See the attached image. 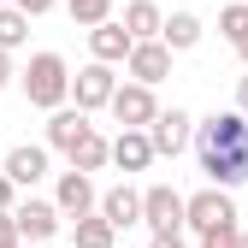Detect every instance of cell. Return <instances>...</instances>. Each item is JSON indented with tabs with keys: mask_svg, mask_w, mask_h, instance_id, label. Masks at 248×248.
<instances>
[{
	"mask_svg": "<svg viewBox=\"0 0 248 248\" xmlns=\"http://www.w3.org/2000/svg\"><path fill=\"white\" fill-rule=\"evenodd\" d=\"M195 160H201L207 183H219V189L248 183V112L242 107L213 112V118L195 124Z\"/></svg>",
	"mask_w": 248,
	"mask_h": 248,
	"instance_id": "obj_1",
	"label": "cell"
},
{
	"mask_svg": "<svg viewBox=\"0 0 248 248\" xmlns=\"http://www.w3.org/2000/svg\"><path fill=\"white\" fill-rule=\"evenodd\" d=\"M18 83H24V101H30V107H42V112H53V107H65V101H71V65H65L53 47L30 53V65L18 71Z\"/></svg>",
	"mask_w": 248,
	"mask_h": 248,
	"instance_id": "obj_2",
	"label": "cell"
},
{
	"mask_svg": "<svg viewBox=\"0 0 248 248\" xmlns=\"http://www.w3.org/2000/svg\"><path fill=\"white\" fill-rule=\"evenodd\" d=\"M142 225L148 231H183L189 225V195H177L171 183H148L142 189Z\"/></svg>",
	"mask_w": 248,
	"mask_h": 248,
	"instance_id": "obj_3",
	"label": "cell"
},
{
	"mask_svg": "<svg viewBox=\"0 0 248 248\" xmlns=\"http://www.w3.org/2000/svg\"><path fill=\"white\" fill-rule=\"evenodd\" d=\"M124 130H148L154 118H160V101H154V83H118V95H112V107H107Z\"/></svg>",
	"mask_w": 248,
	"mask_h": 248,
	"instance_id": "obj_4",
	"label": "cell"
},
{
	"mask_svg": "<svg viewBox=\"0 0 248 248\" xmlns=\"http://www.w3.org/2000/svg\"><path fill=\"white\" fill-rule=\"evenodd\" d=\"M112 95H118V77H112V65H107V59H89V65L71 77V101H77L83 112L112 107Z\"/></svg>",
	"mask_w": 248,
	"mask_h": 248,
	"instance_id": "obj_5",
	"label": "cell"
},
{
	"mask_svg": "<svg viewBox=\"0 0 248 248\" xmlns=\"http://www.w3.org/2000/svg\"><path fill=\"white\" fill-rule=\"evenodd\" d=\"M53 201H59V213L65 219H83V213H95L101 207V189H95V177L89 171H59V183H53Z\"/></svg>",
	"mask_w": 248,
	"mask_h": 248,
	"instance_id": "obj_6",
	"label": "cell"
},
{
	"mask_svg": "<svg viewBox=\"0 0 248 248\" xmlns=\"http://www.w3.org/2000/svg\"><path fill=\"white\" fill-rule=\"evenodd\" d=\"M148 136H154V148H160V160H177V154L195 142V118L183 112V107H171V112H160V118L148 124Z\"/></svg>",
	"mask_w": 248,
	"mask_h": 248,
	"instance_id": "obj_7",
	"label": "cell"
},
{
	"mask_svg": "<svg viewBox=\"0 0 248 248\" xmlns=\"http://www.w3.org/2000/svg\"><path fill=\"white\" fill-rule=\"evenodd\" d=\"M12 219H18V231H24V242H47V236H59V225H65V213H59V201H18L12 207Z\"/></svg>",
	"mask_w": 248,
	"mask_h": 248,
	"instance_id": "obj_8",
	"label": "cell"
},
{
	"mask_svg": "<svg viewBox=\"0 0 248 248\" xmlns=\"http://www.w3.org/2000/svg\"><path fill=\"white\" fill-rule=\"evenodd\" d=\"M225 219H236V201H231V189L207 183L201 195H189V231H195V236H201V231H213V225H225Z\"/></svg>",
	"mask_w": 248,
	"mask_h": 248,
	"instance_id": "obj_9",
	"label": "cell"
},
{
	"mask_svg": "<svg viewBox=\"0 0 248 248\" xmlns=\"http://www.w3.org/2000/svg\"><path fill=\"white\" fill-rule=\"evenodd\" d=\"M124 71H130L136 83H166L171 77V47L154 36V42H136L130 47V59H124Z\"/></svg>",
	"mask_w": 248,
	"mask_h": 248,
	"instance_id": "obj_10",
	"label": "cell"
},
{
	"mask_svg": "<svg viewBox=\"0 0 248 248\" xmlns=\"http://www.w3.org/2000/svg\"><path fill=\"white\" fill-rule=\"evenodd\" d=\"M89 130H95V124H89L83 107H53V112H47V148H59L65 160H71V148H77Z\"/></svg>",
	"mask_w": 248,
	"mask_h": 248,
	"instance_id": "obj_11",
	"label": "cell"
},
{
	"mask_svg": "<svg viewBox=\"0 0 248 248\" xmlns=\"http://www.w3.org/2000/svg\"><path fill=\"white\" fill-rule=\"evenodd\" d=\"M130 47H136V36L124 30V18H107V24L89 30V53L107 59V65H124V59H130Z\"/></svg>",
	"mask_w": 248,
	"mask_h": 248,
	"instance_id": "obj_12",
	"label": "cell"
},
{
	"mask_svg": "<svg viewBox=\"0 0 248 248\" xmlns=\"http://www.w3.org/2000/svg\"><path fill=\"white\" fill-rule=\"evenodd\" d=\"M154 160H160V148H154L148 130H118L112 136V166L118 171H148Z\"/></svg>",
	"mask_w": 248,
	"mask_h": 248,
	"instance_id": "obj_13",
	"label": "cell"
},
{
	"mask_svg": "<svg viewBox=\"0 0 248 248\" xmlns=\"http://www.w3.org/2000/svg\"><path fill=\"white\" fill-rule=\"evenodd\" d=\"M6 177L18 183V189H36V183L47 177V148H42V142H18V148L6 154Z\"/></svg>",
	"mask_w": 248,
	"mask_h": 248,
	"instance_id": "obj_14",
	"label": "cell"
},
{
	"mask_svg": "<svg viewBox=\"0 0 248 248\" xmlns=\"http://www.w3.org/2000/svg\"><path fill=\"white\" fill-rule=\"evenodd\" d=\"M101 213L118 225V231H130L136 219H142V189H130V183H118V189H107L101 195Z\"/></svg>",
	"mask_w": 248,
	"mask_h": 248,
	"instance_id": "obj_15",
	"label": "cell"
},
{
	"mask_svg": "<svg viewBox=\"0 0 248 248\" xmlns=\"http://www.w3.org/2000/svg\"><path fill=\"white\" fill-rule=\"evenodd\" d=\"M71 236H77V248H112L118 225H112L107 213L95 207V213H83V219H71Z\"/></svg>",
	"mask_w": 248,
	"mask_h": 248,
	"instance_id": "obj_16",
	"label": "cell"
},
{
	"mask_svg": "<svg viewBox=\"0 0 248 248\" xmlns=\"http://www.w3.org/2000/svg\"><path fill=\"white\" fill-rule=\"evenodd\" d=\"M124 30H130L136 42H154L166 30V12L154 6V0H130V6H124Z\"/></svg>",
	"mask_w": 248,
	"mask_h": 248,
	"instance_id": "obj_17",
	"label": "cell"
},
{
	"mask_svg": "<svg viewBox=\"0 0 248 248\" xmlns=\"http://www.w3.org/2000/svg\"><path fill=\"white\" fill-rule=\"evenodd\" d=\"M160 42H166L171 53L201 47V18H195V12H171V18H166V30H160Z\"/></svg>",
	"mask_w": 248,
	"mask_h": 248,
	"instance_id": "obj_18",
	"label": "cell"
},
{
	"mask_svg": "<svg viewBox=\"0 0 248 248\" xmlns=\"http://www.w3.org/2000/svg\"><path fill=\"white\" fill-rule=\"evenodd\" d=\"M107 160H112V142H107L101 130H89V136L71 148V166H77V171H101Z\"/></svg>",
	"mask_w": 248,
	"mask_h": 248,
	"instance_id": "obj_19",
	"label": "cell"
},
{
	"mask_svg": "<svg viewBox=\"0 0 248 248\" xmlns=\"http://www.w3.org/2000/svg\"><path fill=\"white\" fill-rule=\"evenodd\" d=\"M24 42H30V12H24V6H0V47L12 53V47H24Z\"/></svg>",
	"mask_w": 248,
	"mask_h": 248,
	"instance_id": "obj_20",
	"label": "cell"
},
{
	"mask_svg": "<svg viewBox=\"0 0 248 248\" xmlns=\"http://www.w3.org/2000/svg\"><path fill=\"white\" fill-rule=\"evenodd\" d=\"M219 30H225V42L236 53H248V6H225L219 12Z\"/></svg>",
	"mask_w": 248,
	"mask_h": 248,
	"instance_id": "obj_21",
	"label": "cell"
},
{
	"mask_svg": "<svg viewBox=\"0 0 248 248\" xmlns=\"http://www.w3.org/2000/svg\"><path fill=\"white\" fill-rule=\"evenodd\" d=\"M65 6H71V18H77L83 30H95V24L112 18V0H65Z\"/></svg>",
	"mask_w": 248,
	"mask_h": 248,
	"instance_id": "obj_22",
	"label": "cell"
},
{
	"mask_svg": "<svg viewBox=\"0 0 248 248\" xmlns=\"http://www.w3.org/2000/svg\"><path fill=\"white\" fill-rule=\"evenodd\" d=\"M236 242H242V225H236V219H225V225L201 231V248H236Z\"/></svg>",
	"mask_w": 248,
	"mask_h": 248,
	"instance_id": "obj_23",
	"label": "cell"
},
{
	"mask_svg": "<svg viewBox=\"0 0 248 248\" xmlns=\"http://www.w3.org/2000/svg\"><path fill=\"white\" fill-rule=\"evenodd\" d=\"M18 242H24L18 219H12V213H0V248H18Z\"/></svg>",
	"mask_w": 248,
	"mask_h": 248,
	"instance_id": "obj_24",
	"label": "cell"
},
{
	"mask_svg": "<svg viewBox=\"0 0 248 248\" xmlns=\"http://www.w3.org/2000/svg\"><path fill=\"white\" fill-rule=\"evenodd\" d=\"M148 248H189V236H183V231H154Z\"/></svg>",
	"mask_w": 248,
	"mask_h": 248,
	"instance_id": "obj_25",
	"label": "cell"
},
{
	"mask_svg": "<svg viewBox=\"0 0 248 248\" xmlns=\"http://www.w3.org/2000/svg\"><path fill=\"white\" fill-rule=\"evenodd\" d=\"M12 207H18V183L0 171V213H12Z\"/></svg>",
	"mask_w": 248,
	"mask_h": 248,
	"instance_id": "obj_26",
	"label": "cell"
},
{
	"mask_svg": "<svg viewBox=\"0 0 248 248\" xmlns=\"http://www.w3.org/2000/svg\"><path fill=\"white\" fill-rule=\"evenodd\" d=\"M12 6H24L30 18H42V12H53V0H12Z\"/></svg>",
	"mask_w": 248,
	"mask_h": 248,
	"instance_id": "obj_27",
	"label": "cell"
},
{
	"mask_svg": "<svg viewBox=\"0 0 248 248\" xmlns=\"http://www.w3.org/2000/svg\"><path fill=\"white\" fill-rule=\"evenodd\" d=\"M6 83H12V53L0 47V89H6Z\"/></svg>",
	"mask_w": 248,
	"mask_h": 248,
	"instance_id": "obj_28",
	"label": "cell"
},
{
	"mask_svg": "<svg viewBox=\"0 0 248 248\" xmlns=\"http://www.w3.org/2000/svg\"><path fill=\"white\" fill-rule=\"evenodd\" d=\"M236 107H242V112H248V77H242V83H236Z\"/></svg>",
	"mask_w": 248,
	"mask_h": 248,
	"instance_id": "obj_29",
	"label": "cell"
},
{
	"mask_svg": "<svg viewBox=\"0 0 248 248\" xmlns=\"http://www.w3.org/2000/svg\"><path fill=\"white\" fill-rule=\"evenodd\" d=\"M236 248H248V231H242V242H236Z\"/></svg>",
	"mask_w": 248,
	"mask_h": 248,
	"instance_id": "obj_30",
	"label": "cell"
},
{
	"mask_svg": "<svg viewBox=\"0 0 248 248\" xmlns=\"http://www.w3.org/2000/svg\"><path fill=\"white\" fill-rule=\"evenodd\" d=\"M242 65H248V53H242Z\"/></svg>",
	"mask_w": 248,
	"mask_h": 248,
	"instance_id": "obj_31",
	"label": "cell"
},
{
	"mask_svg": "<svg viewBox=\"0 0 248 248\" xmlns=\"http://www.w3.org/2000/svg\"><path fill=\"white\" fill-rule=\"evenodd\" d=\"M0 6H6V0H0Z\"/></svg>",
	"mask_w": 248,
	"mask_h": 248,
	"instance_id": "obj_32",
	"label": "cell"
}]
</instances>
